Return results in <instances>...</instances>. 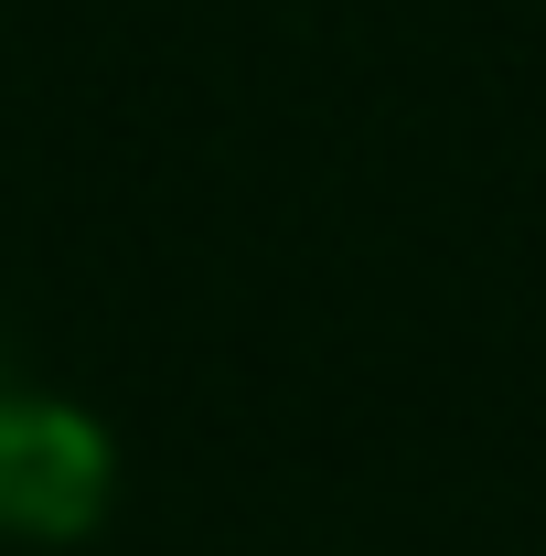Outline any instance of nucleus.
Wrapping results in <instances>:
<instances>
[{"instance_id":"f257e3e1","label":"nucleus","mask_w":546,"mask_h":556,"mask_svg":"<svg viewBox=\"0 0 546 556\" xmlns=\"http://www.w3.org/2000/svg\"><path fill=\"white\" fill-rule=\"evenodd\" d=\"M119 503V439L75 396H0V535L22 546H75L97 535V514Z\"/></svg>"},{"instance_id":"f03ea898","label":"nucleus","mask_w":546,"mask_h":556,"mask_svg":"<svg viewBox=\"0 0 546 556\" xmlns=\"http://www.w3.org/2000/svg\"><path fill=\"white\" fill-rule=\"evenodd\" d=\"M0 396H11V375H0Z\"/></svg>"}]
</instances>
